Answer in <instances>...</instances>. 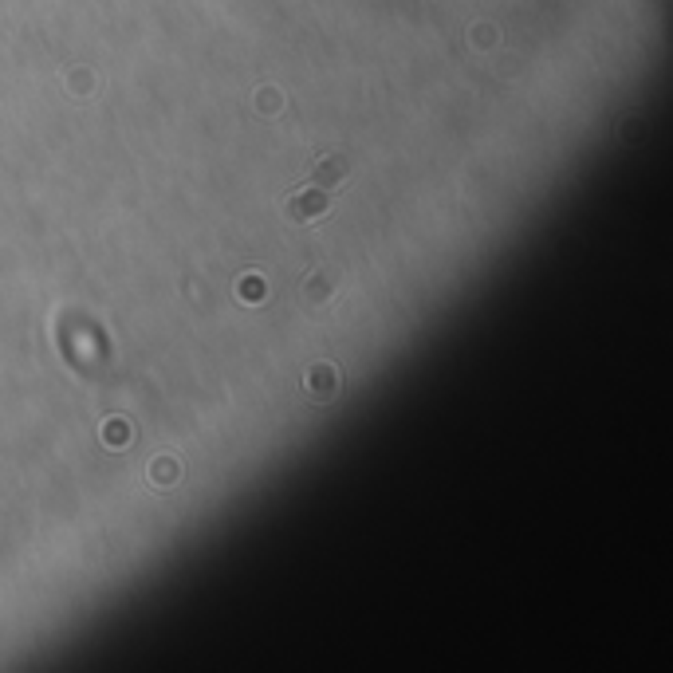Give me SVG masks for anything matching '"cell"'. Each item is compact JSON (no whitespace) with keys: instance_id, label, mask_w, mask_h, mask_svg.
<instances>
[{"instance_id":"cell-1","label":"cell","mask_w":673,"mask_h":673,"mask_svg":"<svg viewBox=\"0 0 673 673\" xmlns=\"http://www.w3.org/2000/svg\"><path fill=\"white\" fill-rule=\"evenodd\" d=\"M331 201H335V189L299 182V189H292V193L283 197V220L288 225H315L319 217H327Z\"/></svg>"},{"instance_id":"cell-2","label":"cell","mask_w":673,"mask_h":673,"mask_svg":"<svg viewBox=\"0 0 673 673\" xmlns=\"http://www.w3.org/2000/svg\"><path fill=\"white\" fill-rule=\"evenodd\" d=\"M347 170H351V166H347L343 154H327V158H323L315 170H311V177H307V182H311V185H323V189H335V193H339V185H343Z\"/></svg>"},{"instance_id":"cell-3","label":"cell","mask_w":673,"mask_h":673,"mask_svg":"<svg viewBox=\"0 0 673 673\" xmlns=\"http://www.w3.org/2000/svg\"><path fill=\"white\" fill-rule=\"evenodd\" d=\"M331 292H335V276H327V272L319 268V272H311L307 283H304V304L311 307V311H319V307L331 299Z\"/></svg>"},{"instance_id":"cell-4","label":"cell","mask_w":673,"mask_h":673,"mask_svg":"<svg viewBox=\"0 0 673 673\" xmlns=\"http://www.w3.org/2000/svg\"><path fill=\"white\" fill-rule=\"evenodd\" d=\"M307 390H311V398H319V402L331 398V394L339 390V374H335V367H323V362H319V367L307 370Z\"/></svg>"},{"instance_id":"cell-5","label":"cell","mask_w":673,"mask_h":673,"mask_svg":"<svg viewBox=\"0 0 673 673\" xmlns=\"http://www.w3.org/2000/svg\"><path fill=\"white\" fill-rule=\"evenodd\" d=\"M150 480H154V484H173V480H177V461H173V457H158V461L150 465Z\"/></svg>"}]
</instances>
